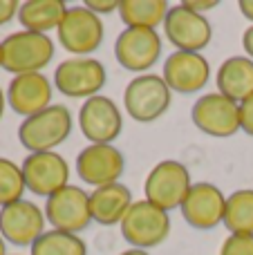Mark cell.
Returning a JSON list of instances; mask_svg holds the SVG:
<instances>
[{
	"label": "cell",
	"mask_w": 253,
	"mask_h": 255,
	"mask_svg": "<svg viewBox=\"0 0 253 255\" xmlns=\"http://www.w3.org/2000/svg\"><path fill=\"white\" fill-rule=\"evenodd\" d=\"M0 58L2 70L9 74H36L43 72L54 58V40L47 34L36 31H13L0 40Z\"/></svg>",
	"instance_id": "6da1fadb"
},
{
	"label": "cell",
	"mask_w": 253,
	"mask_h": 255,
	"mask_svg": "<svg viewBox=\"0 0 253 255\" xmlns=\"http://www.w3.org/2000/svg\"><path fill=\"white\" fill-rule=\"evenodd\" d=\"M72 130V112L61 103H52L38 115L22 119L18 128V141L29 152H52L56 145L67 141Z\"/></svg>",
	"instance_id": "7a4b0ae2"
},
{
	"label": "cell",
	"mask_w": 253,
	"mask_h": 255,
	"mask_svg": "<svg viewBox=\"0 0 253 255\" xmlns=\"http://www.w3.org/2000/svg\"><path fill=\"white\" fill-rule=\"evenodd\" d=\"M191 172L177 159H164L155 163L143 181V195L146 202L164 208L166 213L182 208L188 190H191Z\"/></svg>",
	"instance_id": "3957f363"
},
{
	"label": "cell",
	"mask_w": 253,
	"mask_h": 255,
	"mask_svg": "<svg viewBox=\"0 0 253 255\" xmlns=\"http://www.w3.org/2000/svg\"><path fill=\"white\" fill-rule=\"evenodd\" d=\"M119 229L124 240L132 249L148 251V249L166 242V238L170 235V215L164 208L155 206L146 199H139L126 213Z\"/></svg>",
	"instance_id": "277c9868"
},
{
	"label": "cell",
	"mask_w": 253,
	"mask_h": 255,
	"mask_svg": "<svg viewBox=\"0 0 253 255\" xmlns=\"http://www.w3.org/2000/svg\"><path fill=\"white\" fill-rule=\"evenodd\" d=\"M170 88L159 74H137L124 90V106L137 124H152L170 108Z\"/></svg>",
	"instance_id": "5b68a950"
},
{
	"label": "cell",
	"mask_w": 253,
	"mask_h": 255,
	"mask_svg": "<svg viewBox=\"0 0 253 255\" xmlns=\"http://www.w3.org/2000/svg\"><path fill=\"white\" fill-rule=\"evenodd\" d=\"M103 34H106V27H103L101 16L90 11L85 4H74L67 9L65 18L56 29L58 45L76 56H88L97 52L103 43Z\"/></svg>",
	"instance_id": "8992f818"
},
{
	"label": "cell",
	"mask_w": 253,
	"mask_h": 255,
	"mask_svg": "<svg viewBox=\"0 0 253 255\" xmlns=\"http://www.w3.org/2000/svg\"><path fill=\"white\" fill-rule=\"evenodd\" d=\"M108 74L101 61L90 56H74L58 63L54 72V88L70 99H92L106 85Z\"/></svg>",
	"instance_id": "52a82bcc"
},
{
	"label": "cell",
	"mask_w": 253,
	"mask_h": 255,
	"mask_svg": "<svg viewBox=\"0 0 253 255\" xmlns=\"http://www.w3.org/2000/svg\"><path fill=\"white\" fill-rule=\"evenodd\" d=\"M164 34L177 52H195L202 54V49L209 47L213 38V25L204 13H197L188 9L184 2L168 9L164 20Z\"/></svg>",
	"instance_id": "ba28073f"
},
{
	"label": "cell",
	"mask_w": 253,
	"mask_h": 255,
	"mask_svg": "<svg viewBox=\"0 0 253 255\" xmlns=\"http://www.w3.org/2000/svg\"><path fill=\"white\" fill-rule=\"evenodd\" d=\"M193 126L206 136L227 139L240 132V103L227 99L220 92H211L200 97L191 110Z\"/></svg>",
	"instance_id": "9c48e42d"
},
{
	"label": "cell",
	"mask_w": 253,
	"mask_h": 255,
	"mask_svg": "<svg viewBox=\"0 0 253 255\" xmlns=\"http://www.w3.org/2000/svg\"><path fill=\"white\" fill-rule=\"evenodd\" d=\"M45 220L54 226V231L63 233H81L90 226V193L79 186H65L58 193L49 195L45 202Z\"/></svg>",
	"instance_id": "30bf717a"
},
{
	"label": "cell",
	"mask_w": 253,
	"mask_h": 255,
	"mask_svg": "<svg viewBox=\"0 0 253 255\" xmlns=\"http://www.w3.org/2000/svg\"><path fill=\"white\" fill-rule=\"evenodd\" d=\"M115 58L124 70L148 74L161 58V38L157 29L126 27L115 40Z\"/></svg>",
	"instance_id": "8fae6325"
},
{
	"label": "cell",
	"mask_w": 253,
	"mask_h": 255,
	"mask_svg": "<svg viewBox=\"0 0 253 255\" xmlns=\"http://www.w3.org/2000/svg\"><path fill=\"white\" fill-rule=\"evenodd\" d=\"M20 168L27 190L40 195V197H49L61 188L70 186V163L56 150L27 154Z\"/></svg>",
	"instance_id": "7c38bea8"
},
{
	"label": "cell",
	"mask_w": 253,
	"mask_h": 255,
	"mask_svg": "<svg viewBox=\"0 0 253 255\" xmlns=\"http://www.w3.org/2000/svg\"><path fill=\"white\" fill-rule=\"evenodd\" d=\"M45 211L29 199H18L0 208V235L13 247H31L45 233Z\"/></svg>",
	"instance_id": "4fadbf2b"
},
{
	"label": "cell",
	"mask_w": 253,
	"mask_h": 255,
	"mask_svg": "<svg viewBox=\"0 0 253 255\" xmlns=\"http://www.w3.org/2000/svg\"><path fill=\"white\" fill-rule=\"evenodd\" d=\"M126 172V157L112 143H90L76 157V175L88 186L117 184Z\"/></svg>",
	"instance_id": "5bb4252c"
},
{
	"label": "cell",
	"mask_w": 253,
	"mask_h": 255,
	"mask_svg": "<svg viewBox=\"0 0 253 255\" xmlns=\"http://www.w3.org/2000/svg\"><path fill=\"white\" fill-rule=\"evenodd\" d=\"M79 128L90 143H112L124 130V115L110 97L97 94L81 106Z\"/></svg>",
	"instance_id": "9a60e30c"
},
{
	"label": "cell",
	"mask_w": 253,
	"mask_h": 255,
	"mask_svg": "<svg viewBox=\"0 0 253 255\" xmlns=\"http://www.w3.org/2000/svg\"><path fill=\"white\" fill-rule=\"evenodd\" d=\"M227 195L211 181H197L191 186L182 204V217L195 231H211L224 222Z\"/></svg>",
	"instance_id": "2e32d148"
},
{
	"label": "cell",
	"mask_w": 253,
	"mask_h": 255,
	"mask_svg": "<svg viewBox=\"0 0 253 255\" xmlns=\"http://www.w3.org/2000/svg\"><path fill=\"white\" fill-rule=\"evenodd\" d=\"M161 76H164L166 85L170 88V92L195 94L211 81V65L202 54L177 52L175 49L164 61Z\"/></svg>",
	"instance_id": "e0dca14e"
},
{
	"label": "cell",
	"mask_w": 253,
	"mask_h": 255,
	"mask_svg": "<svg viewBox=\"0 0 253 255\" xmlns=\"http://www.w3.org/2000/svg\"><path fill=\"white\" fill-rule=\"evenodd\" d=\"M54 85L43 72L13 76L7 88V106L20 117H34L52 106Z\"/></svg>",
	"instance_id": "ac0fdd59"
},
{
	"label": "cell",
	"mask_w": 253,
	"mask_h": 255,
	"mask_svg": "<svg viewBox=\"0 0 253 255\" xmlns=\"http://www.w3.org/2000/svg\"><path fill=\"white\" fill-rule=\"evenodd\" d=\"M132 204V190L121 181L99 186L90 193V215L92 222L101 226H117L121 224Z\"/></svg>",
	"instance_id": "d6986e66"
},
{
	"label": "cell",
	"mask_w": 253,
	"mask_h": 255,
	"mask_svg": "<svg viewBox=\"0 0 253 255\" xmlns=\"http://www.w3.org/2000/svg\"><path fill=\"white\" fill-rule=\"evenodd\" d=\"M218 92L236 103H242L253 94V61L249 56H231L218 67L215 74Z\"/></svg>",
	"instance_id": "ffe728a7"
},
{
	"label": "cell",
	"mask_w": 253,
	"mask_h": 255,
	"mask_svg": "<svg viewBox=\"0 0 253 255\" xmlns=\"http://www.w3.org/2000/svg\"><path fill=\"white\" fill-rule=\"evenodd\" d=\"M67 9L70 7L63 0H25L18 9V22L25 31L47 34L52 29H58Z\"/></svg>",
	"instance_id": "44dd1931"
},
{
	"label": "cell",
	"mask_w": 253,
	"mask_h": 255,
	"mask_svg": "<svg viewBox=\"0 0 253 255\" xmlns=\"http://www.w3.org/2000/svg\"><path fill=\"white\" fill-rule=\"evenodd\" d=\"M170 4L166 0H121L119 16L126 27L139 29H157L164 25Z\"/></svg>",
	"instance_id": "7402d4cb"
},
{
	"label": "cell",
	"mask_w": 253,
	"mask_h": 255,
	"mask_svg": "<svg viewBox=\"0 0 253 255\" xmlns=\"http://www.w3.org/2000/svg\"><path fill=\"white\" fill-rule=\"evenodd\" d=\"M222 224L229 229V233L253 235V190L251 188H240L229 195Z\"/></svg>",
	"instance_id": "603a6c76"
},
{
	"label": "cell",
	"mask_w": 253,
	"mask_h": 255,
	"mask_svg": "<svg viewBox=\"0 0 253 255\" xmlns=\"http://www.w3.org/2000/svg\"><path fill=\"white\" fill-rule=\"evenodd\" d=\"M29 249L31 255H88V247L79 235L54 229L45 231Z\"/></svg>",
	"instance_id": "cb8c5ba5"
},
{
	"label": "cell",
	"mask_w": 253,
	"mask_h": 255,
	"mask_svg": "<svg viewBox=\"0 0 253 255\" xmlns=\"http://www.w3.org/2000/svg\"><path fill=\"white\" fill-rule=\"evenodd\" d=\"M27 190L22 168L16 161L7 157H0V208L22 199V193Z\"/></svg>",
	"instance_id": "d4e9b609"
},
{
	"label": "cell",
	"mask_w": 253,
	"mask_h": 255,
	"mask_svg": "<svg viewBox=\"0 0 253 255\" xmlns=\"http://www.w3.org/2000/svg\"><path fill=\"white\" fill-rule=\"evenodd\" d=\"M220 255H253V235L229 233V238L222 242Z\"/></svg>",
	"instance_id": "484cf974"
},
{
	"label": "cell",
	"mask_w": 253,
	"mask_h": 255,
	"mask_svg": "<svg viewBox=\"0 0 253 255\" xmlns=\"http://www.w3.org/2000/svg\"><path fill=\"white\" fill-rule=\"evenodd\" d=\"M240 128L249 136H253V94L240 103Z\"/></svg>",
	"instance_id": "4316f807"
},
{
	"label": "cell",
	"mask_w": 253,
	"mask_h": 255,
	"mask_svg": "<svg viewBox=\"0 0 253 255\" xmlns=\"http://www.w3.org/2000/svg\"><path fill=\"white\" fill-rule=\"evenodd\" d=\"M119 2H121V0H88V2H85V7H88L90 11H94L97 16H101V13L119 11Z\"/></svg>",
	"instance_id": "83f0119b"
},
{
	"label": "cell",
	"mask_w": 253,
	"mask_h": 255,
	"mask_svg": "<svg viewBox=\"0 0 253 255\" xmlns=\"http://www.w3.org/2000/svg\"><path fill=\"white\" fill-rule=\"evenodd\" d=\"M18 9H20V4L16 0H0V27L18 18Z\"/></svg>",
	"instance_id": "f1b7e54d"
},
{
	"label": "cell",
	"mask_w": 253,
	"mask_h": 255,
	"mask_svg": "<svg viewBox=\"0 0 253 255\" xmlns=\"http://www.w3.org/2000/svg\"><path fill=\"white\" fill-rule=\"evenodd\" d=\"M184 4H186L188 9H193V11L197 13H204V11H211V9L218 7V0H184Z\"/></svg>",
	"instance_id": "f546056e"
},
{
	"label": "cell",
	"mask_w": 253,
	"mask_h": 255,
	"mask_svg": "<svg viewBox=\"0 0 253 255\" xmlns=\"http://www.w3.org/2000/svg\"><path fill=\"white\" fill-rule=\"evenodd\" d=\"M242 47H245L247 56H249L251 61H253V25L245 31V34H242Z\"/></svg>",
	"instance_id": "4dcf8cb0"
},
{
	"label": "cell",
	"mask_w": 253,
	"mask_h": 255,
	"mask_svg": "<svg viewBox=\"0 0 253 255\" xmlns=\"http://www.w3.org/2000/svg\"><path fill=\"white\" fill-rule=\"evenodd\" d=\"M238 9H240L242 16H245L247 20H251V25H253V0H240Z\"/></svg>",
	"instance_id": "1f68e13d"
},
{
	"label": "cell",
	"mask_w": 253,
	"mask_h": 255,
	"mask_svg": "<svg viewBox=\"0 0 253 255\" xmlns=\"http://www.w3.org/2000/svg\"><path fill=\"white\" fill-rule=\"evenodd\" d=\"M4 108H7V92H2V88H0V119L4 115Z\"/></svg>",
	"instance_id": "d6a6232c"
},
{
	"label": "cell",
	"mask_w": 253,
	"mask_h": 255,
	"mask_svg": "<svg viewBox=\"0 0 253 255\" xmlns=\"http://www.w3.org/2000/svg\"><path fill=\"white\" fill-rule=\"evenodd\" d=\"M119 255H150L148 251H141V249H128V251L119 253Z\"/></svg>",
	"instance_id": "836d02e7"
},
{
	"label": "cell",
	"mask_w": 253,
	"mask_h": 255,
	"mask_svg": "<svg viewBox=\"0 0 253 255\" xmlns=\"http://www.w3.org/2000/svg\"><path fill=\"white\" fill-rule=\"evenodd\" d=\"M0 255H7V242L2 240V235H0Z\"/></svg>",
	"instance_id": "e575fe53"
},
{
	"label": "cell",
	"mask_w": 253,
	"mask_h": 255,
	"mask_svg": "<svg viewBox=\"0 0 253 255\" xmlns=\"http://www.w3.org/2000/svg\"><path fill=\"white\" fill-rule=\"evenodd\" d=\"M0 67H2V58H0Z\"/></svg>",
	"instance_id": "d590c367"
}]
</instances>
